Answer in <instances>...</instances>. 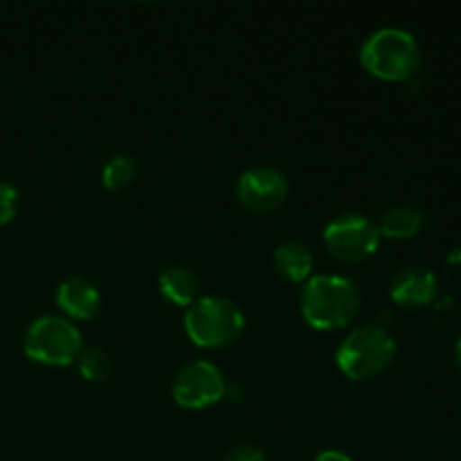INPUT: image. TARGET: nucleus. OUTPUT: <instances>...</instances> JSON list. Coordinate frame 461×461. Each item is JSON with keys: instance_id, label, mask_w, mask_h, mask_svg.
I'll return each instance as SVG.
<instances>
[{"instance_id": "1", "label": "nucleus", "mask_w": 461, "mask_h": 461, "mask_svg": "<svg viewBox=\"0 0 461 461\" xmlns=\"http://www.w3.org/2000/svg\"><path fill=\"white\" fill-rule=\"evenodd\" d=\"M360 288L345 275H313L304 284L300 311L315 331H338L349 327L360 311Z\"/></svg>"}, {"instance_id": "2", "label": "nucleus", "mask_w": 461, "mask_h": 461, "mask_svg": "<svg viewBox=\"0 0 461 461\" xmlns=\"http://www.w3.org/2000/svg\"><path fill=\"white\" fill-rule=\"evenodd\" d=\"M360 63L383 81H408L421 68V48L408 30L381 27L360 45Z\"/></svg>"}, {"instance_id": "3", "label": "nucleus", "mask_w": 461, "mask_h": 461, "mask_svg": "<svg viewBox=\"0 0 461 461\" xmlns=\"http://www.w3.org/2000/svg\"><path fill=\"white\" fill-rule=\"evenodd\" d=\"M246 329V315L232 300L221 295L198 297L185 313V333L203 349H223Z\"/></svg>"}, {"instance_id": "4", "label": "nucleus", "mask_w": 461, "mask_h": 461, "mask_svg": "<svg viewBox=\"0 0 461 461\" xmlns=\"http://www.w3.org/2000/svg\"><path fill=\"white\" fill-rule=\"evenodd\" d=\"M396 358V342L390 331L378 324L354 329L336 351V365L351 381H369L392 367Z\"/></svg>"}, {"instance_id": "5", "label": "nucleus", "mask_w": 461, "mask_h": 461, "mask_svg": "<svg viewBox=\"0 0 461 461\" xmlns=\"http://www.w3.org/2000/svg\"><path fill=\"white\" fill-rule=\"evenodd\" d=\"M84 349L79 327L66 315H41L32 320L23 336V351L27 358L43 367H68L77 363Z\"/></svg>"}, {"instance_id": "6", "label": "nucleus", "mask_w": 461, "mask_h": 461, "mask_svg": "<svg viewBox=\"0 0 461 461\" xmlns=\"http://www.w3.org/2000/svg\"><path fill=\"white\" fill-rule=\"evenodd\" d=\"M381 232L372 219L358 212H345L338 214L324 225L322 241L331 257L345 261V264H360L376 255L381 246Z\"/></svg>"}, {"instance_id": "7", "label": "nucleus", "mask_w": 461, "mask_h": 461, "mask_svg": "<svg viewBox=\"0 0 461 461\" xmlns=\"http://www.w3.org/2000/svg\"><path fill=\"white\" fill-rule=\"evenodd\" d=\"M228 392L223 372L210 360H192L178 369L171 396L185 410H205L219 403Z\"/></svg>"}, {"instance_id": "8", "label": "nucleus", "mask_w": 461, "mask_h": 461, "mask_svg": "<svg viewBox=\"0 0 461 461\" xmlns=\"http://www.w3.org/2000/svg\"><path fill=\"white\" fill-rule=\"evenodd\" d=\"M237 201L252 214H268L282 207L288 198V178L268 165L250 167L237 180Z\"/></svg>"}, {"instance_id": "9", "label": "nucleus", "mask_w": 461, "mask_h": 461, "mask_svg": "<svg viewBox=\"0 0 461 461\" xmlns=\"http://www.w3.org/2000/svg\"><path fill=\"white\" fill-rule=\"evenodd\" d=\"M437 295H439V279L428 268L410 266V268L399 270L390 284V297L394 304L408 306V309L428 306L437 300Z\"/></svg>"}, {"instance_id": "10", "label": "nucleus", "mask_w": 461, "mask_h": 461, "mask_svg": "<svg viewBox=\"0 0 461 461\" xmlns=\"http://www.w3.org/2000/svg\"><path fill=\"white\" fill-rule=\"evenodd\" d=\"M57 306L68 320H93L102 309V293L90 279L68 277L57 288Z\"/></svg>"}, {"instance_id": "11", "label": "nucleus", "mask_w": 461, "mask_h": 461, "mask_svg": "<svg viewBox=\"0 0 461 461\" xmlns=\"http://www.w3.org/2000/svg\"><path fill=\"white\" fill-rule=\"evenodd\" d=\"M273 266L279 277L291 284H306L313 277V255L300 241L279 243L273 252Z\"/></svg>"}, {"instance_id": "12", "label": "nucleus", "mask_w": 461, "mask_h": 461, "mask_svg": "<svg viewBox=\"0 0 461 461\" xmlns=\"http://www.w3.org/2000/svg\"><path fill=\"white\" fill-rule=\"evenodd\" d=\"M198 288H201L198 277L187 266H169L158 277V291L174 306L189 309L198 300Z\"/></svg>"}, {"instance_id": "13", "label": "nucleus", "mask_w": 461, "mask_h": 461, "mask_svg": "<svg viewBox=\"0 0 461 461\" xmlns=\"http://www.w3.org/2000/svg\"><path fill=\"white\" fill-rule=\"evenodd\" d=\"M376 225L381 237L394 239V241H405V239H412L421 232L423 214L417 207L399 205L387 210Z\"/></svg>"}, {"instance_id": "14", "label": "nucleus", "mask_w": 461, "mask_h": 461, "mask_svg": "<svg viewBox=\"0 0 461 461\" xmlns=\"http://www.w3.org/2000/svg\"><path fill=\"white\" fill-rule=\"evenodd\" d=\"M138 176V162L129 153H115L106 160L102 169V185L111 192H122Z\"/></svg>"}, {"instance_id": "15", "label": "nucleus", "mask_w": 461, "mask_h": 461, "mask_svg": "<svg viewBox=\"0 0 461 461\" xmlns=\"http://www.w3.org/2000/svg\"><path fill=\"white\" fill-rule=\"evenodd\" d=\"M77 367H79V374L84 381L88 383H104L108 376H111V356L106 354L99 347H84L77 358Z\"/></svg>"}, {"instance_id": "16", "label": "nucleus", "mask_w": 461, "mask_h": 461, "mask_svg": "<svg viewBox=\"0 0 461 461\" xmlns=\"http://www.w3.org/2000/svg\"><path fill=\"white\" fill-rule=\"evenodd\" d=\"M18 212V189L7 180H0V228L12 223Z\"/></svg>"}, {"instance_id": "17", "label": "nucleus", "mask_w": 461, "mask_h": 461, "mask_svg": "<svg viewBox=\"0 0 461 461\" xmlns=\"http://www.w3.org/2000/svg\"><path fill=\"white\" fill-rule=\"evenodd\" d=\"M223 461H266L264 450L252 444H239L225 453Z\"/></svg>"}, {"instance_id": "18", "label": "nucleus", "mask_w": 461, "mask_h": 461, "mask_svg": "<svg viewBox=\"0 0 461 461\" xmlns=\"http://www.w3.org/2000/svg\"><path fill=\"white\" fill-rule=\"evenodd\" d=\"M313 461H356L351 455L342 453V450H322Z\"/></svg>"}, {"instance_id": "19", "label": "nucleus", "mask_w": 461, "mask_h": 461, "mask_svg": "<svg viewBox=\"0 0 461 461\" xmlns=\"http://www.w3.org/2000/svg\"><path fill=\"white\" fill-rule=\"evenodd\" d=\"M455 360H457V365L461 369V338L457 340V347H455Z\"/></svg>"}]
</instances>
